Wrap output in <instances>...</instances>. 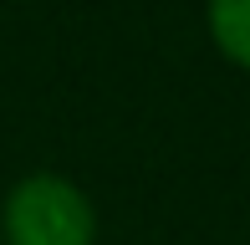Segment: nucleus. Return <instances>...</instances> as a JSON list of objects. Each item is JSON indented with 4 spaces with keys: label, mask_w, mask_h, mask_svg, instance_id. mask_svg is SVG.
Wrapping results in <instances>:
<instances>
[{
    "label": "nucleus",
    "mask_w": 250,
    "mask_h": 245,
    "mask_svg": "<svg viewBox=\"0 0 250 245\" xmlns=\"http://www.w3.org/2000/svg\"><path fill=\"white\" fill-rule=\"evenodd\" d=\"M5 245H97L92 199L66 174H26L0 204Z\"/></svg>",
    "instance_id": "1"
},
{
    "label": "nucleus",
    "mask_w": 250,
    "mask_h": 245,
    "mask_svg": "<svg viewBox=\"0 0 250 245\" xmlns=\"http://www.w3.org/2000/svg\"><path fill=\"white\" fill-rule=\"evenodd\" d=\"M204 20L220 57L250 72V0H204Z\"/></svg>",
    "instance_id": "2"
}]
</instances>
